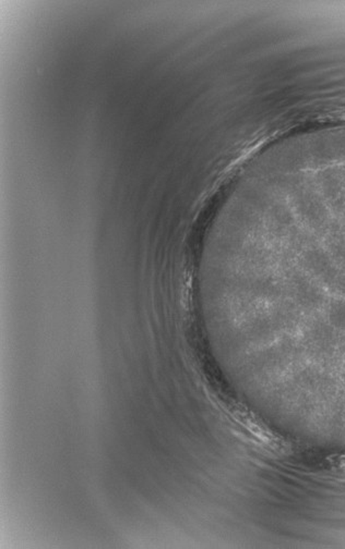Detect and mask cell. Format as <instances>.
I'll use <instances>...</instances> for the list:
<instances>
[{"label":"cell","instance_id":"obj_4","mask_svg":"<svg viewBox=\"0 0 345 549\" xmlns=\"http://www.w3.org/2000/svg\"><path fill=\"white\" fill-rule=\"evenodd\" d=\"M328 318L333 327L345 329V301L337 300L331 303Z\"/></svg>","mask_w":345,"mask_h":549},{"label":"cell","instance_id":"obj_5","mask_svg":"<svg viewBox=\"0 0 345 549\" xmlns=\"http://www.w3.org/2000/svg\"><path fill=\"white\" fill-rule=\"evenodd\" d=\"M331 254L335 262L345 268V235H335L330 242Z\"/></svg>","mask_w":345,"mask_h":549},{"label":"cell","instance_id":"obj_2","mask_svg":"<svg viewBox=\"0 0 345 549\" xmlns=\"http://www.w3.org/2000/svg\"><path fill=\"white\" fill-rule=\"evenodd\" d=\"M292 290L295 300L304 309L312 310L323 304L325 297L323 291L303 274H298L293 277Z\"/></svg>","mask_w":345,"mask_h":549},{"label":"cell","instance_id":"obj_6","mask_svg":"<svg viewBox=\"0 0 345 549\" xmlns=\"http://www.w3.org/2000/svg\"><path fill=\"white\" fill-rule=\"evenodd\" d=\"M331 289L335 290L337 293L345 295V270H341L339 277L335 280Z\"/></svg>","mask_w":345,"mask_h":549},{"label":"cell","instance_id":"obj_3","mask_svg":"<svg viewBox=\"0 0 345 549\" xmlns=\"http://www.w3.org/2000/svg\"><path fill=\"white\" fill-rule=\"evenodd\" d=\"M308 343L312 350L318 354H326L332 350L335 345V334L329 326L318 322L312 326L307 335Z\"/></svg>","mask_w":345,"mask_h":549},{"label":"cell","instance_id":"obj_1","mask_svg":"<svg viewBox=\"0 0 345 549\" xmlns=\"http://www.w3.org/2000/svg\"><path fill=\"white\" fill-rule=\"evenodd\" d=\"M304 261L305 265L316 277L329 287H332L341 270L335 268L332 259L325 251L320 249H310L305 255Z\"/></svg>","mask_w":345,"mask_h":549}]
</instances>
